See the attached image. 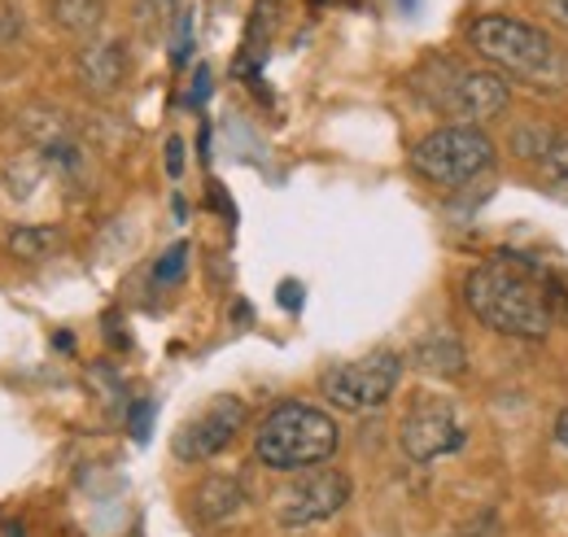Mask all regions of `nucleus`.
Instances as JSON below:
<instances>
[{
    "label": "nucleus",
    "mask_w": 568,
    "mask_h": 537,
    "mask_svg": "<svg viewBox=\"0 0 568 537\" xmlns=\"http://www.w3.org/2000/svg\"><path fill=\"white\" fill-rule=\"evenodd\" d=\"M245 419H250V411H245L241 398H214V403L202 406L193 419L180 424L171 450H175V459H184V464H206V459H214L219 450H227V446L236 442V433L245 428Z\"/></svg>",
    "instance_id": "1a4fd4ad"
},
{
    "label": "nucleus",
    "mask_w": 568,
    "mask_h": 537,
    "mask_svg": "<svg viewBox=\"0 0 568 537\" xmlns=\"http://www.w3.org/2000/svg\"><path fill=\"white\" fill-rule=\"evenodd\" d=\"M149 419H153V403L132 406V437L136 442H149Z\"/></svg>",
    "instance_id": "aec40b11"
},
{
    "label": "nucleus",
    "mask_w": 568,
    "mask_h": 537,
    "mask_svg": "<svg viewBox=\"0 0 568 537\" xmlns=\"http://www.w3.org/2000/svg\"><path fill=\"white\" fill-rule=\"evenodd\" d=\"M211 97V70L197 67V74H193V92H189V105H202Z\"/></svg>",
    "instance_id": "412c9836"
},
{
    "label": "nucleus",
    "mask_w": 568,
    "mask_h": 537,
    "mask_svg": "<svg viewBox=\"0 0 568 537\" xmlns=\"http://www.w3.org/2000/svg\"><path fill=\"white\" fill-rule=\"evenodd\" d=\"M297 293H302V288H297V284H284V288H281V302H284V306H297V302H302V297H297Z\"/></svg>",
    "instance_id": "393cba45"
},
{
    "label": "nucleus",
    "mask_w": 568,
    "mask_h": 537,
    "mask_svg": "<svg viewBox=\"0 0 568 537\" xmlns=\"http://www.w3.org/2000/svg\"><path fill=\"white\" fill-rule=\"evenodd\" d=\"M412 363L428 372V376H464V367H468V354H464V345H459V336L446 333V328H433L425 333L416 345H412Z\"/></svg>",
    "instance_id": "9d476101"
},
{
    "label": "nucleus",
    "mask_w": 568,
    "mask_h": 537,
    "mask_svg": "<svg viewBox=\"0 0 568 537\" xmlns=\"http://www.w3.org/2000/svg\"><path fill=\"white\" fill-rule=\"evenodd\" d=\"M468 44L503 79H520V83H534V88H565L568 83V62L565 53L551 44V36L511 18V13L477 18L468 27Z\"/></svg>",
    "instance_id": "f03ea898"
},
{
    "label": "nucleus",
    "mask_w": 568,
    "mask_h": 537,
    "mask_svg": "<svg viewBox=\"0 0 568 537\" xmlns=\"http://www.w3.org/2000/svg\"><path fill=\"white\" fill-rule=\"evenodd\" d=\"M53 18L71 36H92L105 18V0H53Z\"/></svg>",
    "instance_id": "4468645a"
},
{
    "label": "nucleus",
    "mask_w": 568,
    "mask_h": 537,
    "mask_svg": "<svg viewBox=\"0 0 568 537\" xmlns=\"http://www.w3.org/2000/svg\"><path fill=\"white\" fill-rule=\"evenodd\" d=\"M542 180H547V189H551L556 197L568 202V132L551 140V149H547V158H542Z\"/></svg>",
    "instance_id": "dca6fc26"
},
{
    "label": "nucleus",
    "mask_w": 568,
    "mask_h": 537,
    "mask_svg": "<svg viewBox=\"0 0 568 537\" xmlns=\"http://www.w3.org/2000/svg\"><path fill=\"white\" fill-rule=\"evenodd\" d=\"M547 13H551L556 27H565L568 31V0H547Z\"/></svg>",
    "instance_id": "5701e85b"
},
{
    "label": "nucleus",
    "mask_w": 568,
    "mask_h": 537,
    "mask_svg": "<svg viewBox=\"0 0 568 537\" xmlns=\"http://www.w3.org/2000/svg\"><path fill=\"white\" fill-rule=\"evenodd\" d=\"M490 166H495V140L481 132V128H468V123L437 128V132L420 135L412 144V171L420 180H428L433 189L473 184Z\"/></svg>",
    "instance_id": "39448f33"
},
{
    "label": "nucleus",
    "mask_w": 568,
    "mask_h": 537,
    "mask_svg": "<svg viewBox=\"0 0 568 537\" xmlns=\"http://www.w3.org/2000/svg\"><path fill=\"white\" fill-rule=\"evenodd\" d=\"M342 428L328 411L311 403H281L254 433V459L272 472L320 468L337 455Z\"/></svg>",
    "instance_id": "7ed1b4c3"
},
{
    "label": "nucleus",
    "mask_w": 568,
    "mask_h": 537,
    "mask_svg": "<svg viewBox=\"0 0 568 537\" xmlns=\"http://www.w3.org/2000/svg\"><path fill=\"white\" fill-rule=\"evenodd\" d=\"M193 503H197V516H202V520L223 525V520L241 516V507H245V489H241L236 476H211V480L193 494Z\"/></svg>",
    "instance_id": "f8f14e48"
},
{
    "label": "nucleus",
    "mask_w": 568,
    "mask_h": 537,
    "mask_svg": "<svg viewBox=\"0 0 568 537\" xmlns=\"http://www.w3.org/2000/svg\"><path fill=\"white\" fill-rule=\"evenodd\" d=\"M464 302L486 328L520 341H542L568 315V288L525 254H498L495 263L468 271Z\"/></svg>",
    "instance_id": "f257e3e1"
},
{
    "label": "nucleus",
    "mask_w": 568,
    "mask_h": 537,
    "mask_svg": "<svg viewBox=\"0 0 568 537\" xmlns=\"http://www.w3.org/2000/svg\"><path fill=\"white\" fill-rule=\"evenodd\" d=\"M62 245V232L58 227H49V223H22V227H13L9 232V250L18 254V259H49L53 250Z\"/></svg>",
    "instance_id": "ddd939ff"
},
{
    "label": "nucleus",
    "mask_w": 568,
    "mask_h": 537,
    "mask_svg": "<svg viewBox=\"0 0 568 537\" xmlns=\"http://www.w3.org/2000/svg\"><path fill=\"white\" fill-rule=\"evenodd\" d=\"M166 171H171V175H180V171H184V140H180V135H171V140H166Z\"/></svg>",
    "instance_id": "4be33fe9"
},
{
    "label": "nucleus",
    "mask_w": 568,
    "mask_h": 537,
    "mask_svg": "<svg viewBox=\"0 0 568 537\" xmlns=\"http://www.w3.org/2000/svg\"><path fill=\"white\" fill-rule=\"evenodd\" d=\"M398 442H403V455L412 464H433V459H446V455L464 450L468 428H464L459 411L446 398L420 394L416 403L407 406L403 424H398Z\"/></svg>",
    "instance_id": "6e6552de"
},
{
    "label": "nucleus",
    "mask_w": 568,
    "mask_h": 537,
    "mask_svg": "<svg viewBox=\"0 0 568 537\" xmlns=\"http://www.w3.org/2000/svg\"><path fill=\"white\" fill-rule=\"evenodd\" d=\"M189 49H193V18L180 13V31H175V49H171V62L184 67L189 62Z\"/></svg>",
    "instance_id": "a211bd4d"
},
{
    "label": "nucleus",
    "mask_w": 568,
    "mask_h": 537,
    "mask_svg": "<svg viewBox=\"0 0 568 537\" xmlns=\"http://www.w3.org/2000/svg\"><path fill=\"white\" fill-rule=\"evenodd\" d=\"M556 446L568 450V411H560V419H556Z\"/></svg>",
    "instance_id": "b1692460"
},
{
    "label": "nucleus",
    "mask_w": 568,
    "mask_h": 537,
    "mask_svg": "<svg viewBox=\"0 0 568 537\" xmlns=\"http://www.w3.org/2000/svg\"><path fill=\"white\" fill-rule=\"evenodd\" d=\"M403 381V358L394 349H376L367 358H355V363H337L320 376V394L337 411H351V415H363V411H381V406L394 398Z\"/></svg>",
    "instance_id": "423d86ee"
},
{
    "label": "nucleus",
    "mask_w": 568,
    "mask_h": 537,
    "mask_svg": "<svg viewBox=\"0 0 568 537\" xmlns=\"http://www.w3.org/2000/svg\"><path fill=\"white\" fill-rule=\"evenodd\" d=\"M416 92L425 97L433 110L477 128L486 119H495L507 110L511 101V88L507 79L490 67H459L450 58H433L416 70Z\"/></svg>",
    "instance_id": "20e7f679"
},
{
    "label": "nucleus",
    "mask_w": 568,
    "mask_h": 537,
    "mask_svg": "<svg viewBox=\"0 0 568 537\" xmlns=\"http://www.w3.org/2000/svg\"><path fill=\"white\" fill-rule=\"evenodd\" d=\"M9 537H22V529H18V525H13V529H9Z\"/></svg>",
    "instance_id": "a878e982"
},
{
    "label": "nucleus",
    "mask_w": 568,
    "mask_h": 537,
    "mask_svg": "<svg viewBox=\"0 0 568 537\" xmlns=\"http://www.w3.org/2000/svg\"><path fill=\"white\" fill-rule=\"evenodd\" d=\"M351 503V480L337 468H311L297 472L272 503L281 529H311L333 520L342 507Z\"/></svg>",
    "instance_id": "0eeeda50"
},
{
    "label": "nucleus",
    "mask_w": 568,
    "mask_h": 537,
    "mask_svg": "<svg viewBox=\"0 0 568 537\" xmlns=\"http://www.w3.org/2000/svg\"><path fill=\"white\" fill-rule=\"evenodd\" d=\"M189 241H180V245H171L162 259H158V267H153V284H175L184 271H189Z\"/></svg>",
    "instance_id": "f3484780"
},
{
    "label": "nucleus",
    "mask_w": 568,
    "mask_h": 537,
    "mask_svg": "<svg viewBox=\"0 0 568 537\" xmlns=\"http://www.w3.org/2000/svg\"><path fill=\"white\" fill-rule=\"evenodd\" d=\"M276 18H281V0H258L254 4V18H250V31H245V58H263L272 31H276Z\"/></svg>",
    "instance_id": "2eb2a0df"
},
{
    "label": "nucleus",
    "mask_w": 568,
    "mask_h": 537,
    "mask_svg": "<svg viewBox=\"0 0 568 537\" xmlns=\"http://www.w3.org/2000/svg\"><path fill=\"white\" fill-rule=\"evenodd\" d=\"M128 74V49L119 40H101V44H88L83 58H79V79L92 88V92H114Z\"/></svg>",
    "instance_id": "9b49d317"
},
{
    "label": "nucleus",
    "mask_w": 568,
    "mask_h": 537,
    "mask_svg": "<svg viewBox=\"0 0 568 537\" xmlns=\"http://www.w3.org/2000/svg\"><path fill=\"white\" fill-rule=\"evenodd\" d=\"M166 13H175V0H141V22L144 27H162Z\"/></svg>",
    "instance_id": "6ab92c4d"
}]
</instances>
